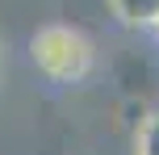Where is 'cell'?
<instances>
[{
	"instance_id": "obj_1",
	"label": "cell",
	"mask_w": 159,
	"mask_h": 155,
	"mask_svg": "<svg viewBox=\"0 0 159 155\" xmlns=\"http://www.w3.org/2000/svg\"><path fill=\"white\" fill-rule=\"evenodd\" d=\"M30 59L46 80L55 84H80L92 71V42L71 25H42L30 38Z\"/></svg>"
},
{
	"instance_id": "obj_4",
	"label": "cell",
	"mask_w": 159,
	"mask_h": 155,
	"mask_svg": "<svg viewBox=\"0 0 159 155\" xmlns=\"http://www.w3.org/2000/svg\"><path fill=\"white\" fill-rule=\"evenodd\" d=\"M155 30H159V25H155Z\"/></svg>"
},
{
	"instance_id": "obj_2",
	"label": "cell",
	"mask_w": 159,
	"mask_h": 155,
	"mask_svg": "<svg viewBox=\"0 0 159 155\" xmlns=\"http://www.w3.org/2000/svg\"><path fill=\"white\" fill-rule=\"evenodd\" d=\"M105 4L130 30H155L159 25V0H105Z\"/></svg>"
},
{
	"instance_id": "obj_3",
	"label": "cell",
	"mask_w": 159,
	"mask_h": 155,
	"mask_svg": "<svg viewBox=\"0 0 159 155\" xmlns=\"http://www.w3.org/2000/svg\"><path fill=\"white\" fill-rule=\"evenodd\" d=\"M134 155H159V109L155 113H147L143 122H138V134H134Z\"/></svg>"
}]
</instances>
